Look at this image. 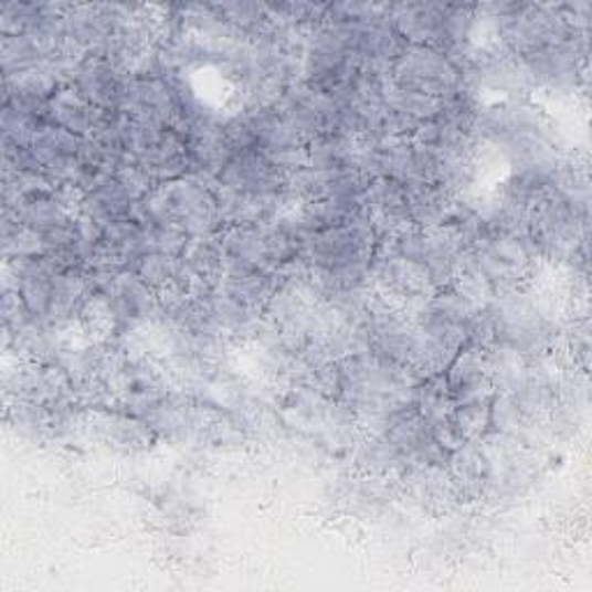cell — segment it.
<instances>
[{"label": "cell", "mask_w": 592, "mask_h": 592, "mask_svg": "<svg viewBox=\"0 0 592 592\" xmlns=\"http://www.w3.org/2000/svg\"><path fill=\"white\" fill-rule=\"evenodd\" d=\"M46 118L72 135L91 137L95 107H91L72 84H65L46 101Z\"/></svg>", "instance_id": "obj_1"}, {"label": "cell", "mask_w": 592, "mask_h": 592, "mask_svg": "<svg viewBox=\"0 0 592 592\" xmlns=\"http://www.w3.org/2000/svg\"><path fill=\"white\" fill-rule=\"evenodd\" d=\"M179 266H181V257H171L165 253H146L135 262L133 271L148 287L162 289L167 285L177 283Z\"/></svg>", "instance_id": "obj_2"}]
</instances>
